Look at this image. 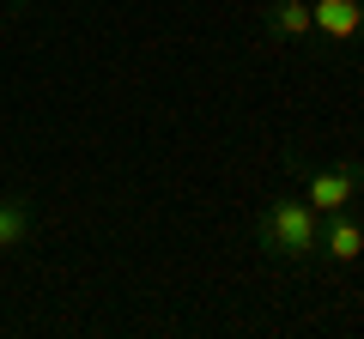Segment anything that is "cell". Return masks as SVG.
<instances>
[{
    "instance_id": "obj_1",
    "label": "cell",
    "mask_w": 364,
    "mask_h": 339,
    "mask_svg": "<svg viewBox=\"0 0 364 339\" xmlns=\"http://www.w3.org/2000/svg\"><path fill=\"white\" fill-rule=\"evenodd\" d=\"M316 243H322V212L310 200H291V194H273L267 206L255 212V248L279 267H310L316 261Z\"/></svg>"
},
{
    "instance_id": "obj_2",
    "label": "cell",
    "mask_w": 364,
    "mask_h": 339,
    "mask_svg": "<svg viewBox=\"0 0 364 339\" xmlns=\"http://www.w3.org/2000/svg\"><path fill=\"white\" fill-rule=\"evenodd\" d=\"M358 194H364V164L358 157H334V164H316L304 176V200L316 212H346V206H358Z\"/></svg>"
},
{
    "instance_id": "obj_3",
    "label": "cell",
    "mask_w": 364,
    "mask_h": 339,
    "mask_svg": "<svg viewBox=\"0 0 364 339\" xmlns=\"http://www.w3.org/2000/svg\"><path fill=\"white\" fill-rule=\"evenodd\" d=\"M310 25L328 49H358L364 43V0H310Z\"/></svg>"
},
{
    "instance_id": "obj_4",
    "label": "cell",
    "mask_w": 364,
    "mask_h": 339,
    "mask_svg": "<svg viewBox=\"0 0 364 339\" xmlns=\"http://www.w3.org/2000/svg\"><path fill=\"white\" fill-rule=\"evenodd\" d=\"M364 255V224H358V212H322V243H316V261H328V267H352Z\"/></svg>"
},
{
    "instance_id": "obj_5",
    "label": "cell",
    "mask_w": 364,
    "mask_h": 339,
    "mask_svg": "<svg viewBox=\"0 0 364 339\" xmlns=\"http://www.w3.org/2000/svg\"><path fill=\"white\" fill-rule=\"evenodd\" d=\"M261 25H267L273 37H286V43L316 37V25H310V0H267V6H261Z\"/></svg>"
},
{
    "instance_id": "obj_6",
    "label": "cell",
    "mask_w": 364,
    "mask_h": 339,
    "mask_svg": "<svg viewBox=\"0 0 364 339\" xmlns=\"http://www.w3.org/2000/svg\"><path fill=\"white\" fill-rule=\"evenodd\" d=\"M31 243V200L25 194H0V255H13V248Z\"/></svg>"
}]
</instances>
